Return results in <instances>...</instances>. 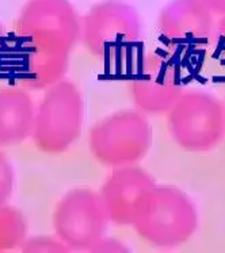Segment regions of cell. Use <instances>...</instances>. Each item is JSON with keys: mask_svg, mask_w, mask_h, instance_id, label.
Returning <instances> with one entry per match:
<instances>
[{"mask_svg": "<svg viewBox=\"0 0 225 253\" xmlns=\"http://www.w3.org/2000/svg\"><path fill=\"white\" fill-rule=\"evenodd\" d=\"M89 252H128V248L120 241L103 237L99 243L95 244Z\"/></svg>", "mask_w": 225, "mask_h": 253, "instance_id": "cell-17", "label": "cell"}, {"mask_svg": "<svg viewBox=\"0 0 225 253\" xmlns=\"http://www.w3.org/2000/svg\"><path fill=\"white\" fill-rule=\"evenodd\" d=\"M4 40H5L4 27L1 26V23H0V53H1V47H3V43H4Z\"/></svg>", "mask_w": 225, "mask_h": 253, "instance_id": "cell-19", "label": "cell"}, {"mask_svg": "<svg viewBox=\"0 0 225 253\" xmlns=\"http://www.w3.org/2000/svg\"><path fill=\"white\" fill-rule=\"evenodd\" d=\"M208 10L217 16H224L225 15V0H201Z\"/></svg>", "mask_w": 225, "mask_h": 253, "instance_id": "cell-18", "label": "cell"}, {"mask_svg": "<svg viewBox=\"0 0 225 253\" xmlns=\"http://www.w3.org/2000/svg\"><path fill=\"white\" fill-rule=\"evenodd\" d=\"M168 129L182 149L210 152L225 137L224 103L206 91H184L168 111Z\"/></svg>", "mask_w": 225, "mask_h": 253, "instance_id": "cell-5", "label": "cell"}, {"mask_svg": "<svg viewBox=\"0 0 225 253\" xmlns=\"http://www.w3.org/2000/svg\"><path fill=\"white\" fill-rule=\"evenodd\" d=\"M69 54L40 52L29 49L26 69L19 84L26 91H42L64 80L68 72Z\"/></svg>", "mask_w": 225, "mask_h": 253, "instance_id": "cell-12", "label": "cell"}, {"mask_svg": "<svg viewBox=\"0 0 225 253\" xmlns=\"http://www.w3.org/2000/svg\"><path fill=\"white\" fill-rule=\"evenodd\" d=\"M109 223L100 194L89 188L65 194L53 212L54 234L72 251L89 252L105 237Z\"/></svg>", "mask_w": 225, "mask_h": 253, "instance_id": "cell-7", "label": "cell"}, {"mask_svg": "<svg viewBox=\"0 0 225 253\" xmlns=\"http://www.w3.org/2000/svg\"><path fill=\"white\" fill-rule=\"evenodd\" d=\"M151 144V124L140 110L110 114L96 122L89 135L92 156L110 168L136 166L148 155Z\"/></svg>", "mask_w": 225, "mask_h": 253, "instance_id": "cell-4", "label": "cell"}, {"mask_svg": "<svg viewBox=\"0 0 225 253\" xmlns=\"http://www.w3.org/2000/svg\"><path fill=\"white\" fill-rule=\"evenodd\" d=\"M36 111L25 88H0V146H15L32 137Z\"/></svg>", "mask_w": 225, "mask_h": 253, "instance_id": "cell-11", "label": "cell"}, {"mask_svg": "<svg viewBox=\"0 0 225 253\" xmlns=\"http://www.w3.org/2000/svg\"><path fill=\"white\" fill-rule=\"evenodd\" d=\"M84 102L78 85L61 80L45 89L34 119L32 140L47 155H58L75 144L83 129Z\"/></svg>", "mask_w": 225, "mask_h": 253, "instance_id": "cell-3", "label": "cell"}, {"mask_svg": "<svg viewBox=\"0 0 225 253\" xmlns=\"http://www.w3.org/2000/svg\"><path fill=\"white\" fill-rule=\"evenodd\" d=\"M21 252L23 253H68L72 252L67 244L61 241L57 236L47 237V236H38L25 240L22 244Z\"/></svg>", "mask_w": 225, "mask_h": 253, "instance_id": "cell-14", "label": "cell"}, {"mask_svg": "<svg viewBox=\"0 0 225 253\" xmlns=\"http://www.w3.org/2000/svg\"><path fill=\"white\" fill-rule=\"evenodd\" d=\"M210 45L213 46L216 58L225 64V15L220 16V19L215 23Z\"/></svg>", "mask_w": 225, "mask_h": 253, "instance_id": "cell-16", "label": "cell"}, {"mask_svg": "<svg viewBox=\"0 0 225 253\" xmlns=\"http://www.w3.org/2000/svg\"><path fill=\"white\" fill-rule=\"evenodd\" d=\"M215 23V15L201 0H173L157 16L159 33L177 46H208Z\"/></svg>", "mask_w": 225, "mask_h": 253, "instance_id": "cell-9", "label": "cell"}, {"mask_svg": "<svg viewBox=\"0 0 225 253\" xmlns=\"http://www.w3.org/2000/svg\"><path fill=\"white\" fill-rule=\"evenodd\" d=\"M27 238V222L14 207L0 206V253L21 248Z\"/></svg>", "mask_w": 225, "mask_h": 253, "instance_id": "cell-13", "label": "cell"}, {"mask_svg": "<svg viewBox=\"0 0 225 253\" xmlns=\"http://www.w3.org/2000/svg\"><path fill=\"white\" fill-rule=\"evenodd\" d=\"M132 226L153 247L178 248L197 232L198 210L180 188L155 186L141 202Z\"/></svg>", "mask_w": 225, "mask_h": 253, "instance_id": "cell-1", "label": "cell"}, {"mask_svg": "<svg viewBox=\"0 0 225 253\" xmlns=\"http://www.w3.org/2000/svg\"><path fill=\"white\" fill-rule=\"evenodd\" d=\"M15 187V172L10 159L0 150V206L8 205Z\"/></svg>", "mask_w": 225, "mask_h": 253, "instance_id": "cell-15", "label": "cell"}, {"mask_svg": "<svg viewBox=\"0 0 225 253\" xmlns=\"http://www.w3.org/2000/svg\"><path fill=\"white\" fill-rule=\"evenodd\" d=\"M129 92L141 113L149 115L168 113L184 92L177 64L160 53H148L129 79Z\"/></svg>", "mask_w": 225, "mask_h": 253, "instance_id": "cell-8", "label": "cell"}, {"mask_svg": "<svg viewBox=\"0 0 225 253\" xmlns=\"http://www.w3.org/2000/svg\"><path fill=\"white\" fill-rule=\"evenodd\" d=\"M141 19L125 0H103L94 4L82 18L84 46L99 58L118 57L141 41Z\"/></svg>", "mask_w": 225, "mask_h": 253, "instance_id": "cell-6", "label": "cell"}, {"mask_svg": "<svg viewBox=\"0 0 225 253\" xmlns=\"http://www.w3.org/2000/svg\"><path fill=\"white\" fill-rule=\"evenodd\" d=\"M27 49L69 54L82 36V19L69 0H29L15 21Z\"/></svg>", "mask_w": 225, "mask_h": 253, "instance_id": "cell-2", "label": "cell"}, {"mask_svg": "<svg viewBox=\"0 0 225 253\" xmlns=\"http://www.w3.org/2000/svg\"><path fill=\"white\" fill-rule=\"evenodd\" d=\"M155 186L152 176L140 167L115 168L99 192L110 222L118 226H132L141 202Z\"/></svg>", "mask_w": 225, "mask_h": 253, "instance_id": "cell-10", "label": "cell"}, {"mask_svg": "<svg viewBox=\"0 0 225 253\" xmlns=\"http://www.w3.org/2000/svg\"><path fill=\"white\" fill-rule=\"evenodd\" d=\"M224 113H225V102H224Z\"/></svg>", "mask_w": 225, "mask_h": 253, "instance_id": "cell-20", "label": "cell"}]
</instances>
